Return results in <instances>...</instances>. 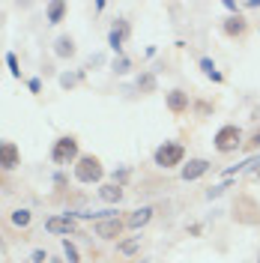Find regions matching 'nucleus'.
Here are the masks:
<instances>
[{"label":"nucleus","instance_id":"9","mask_svg":"<svg viewBox=\"0 0 260 263\" xmlns=\"http://www.w3.org/2000/svg\"><path fill=\"white\" fill-rule=\"evenodd\" d=\"M150 218H153V210L144 206V210H135V213L129 215V221H126V224H129V228H144Z\"/></svg>","mask_w":260,"mask_h":263},{"label":"nucleus","instance_id":"14","mask_svg":"<svg viewBox=\"0 0 260 263\" xmlns=\"http://www.w3.org/2000/svg\"><path fill=\"white\" fill-rule=\"evenodd\" d=\"M225 30H228L230 36H239V33L245 30V21H243L239 15H236V18H230V21H225Z\"/></svg>","mask_w":260,"mask_h":263},{"label":"nucleus","instance_id":"19","mask_svg":"<svg viewBox=\"0 0 260 263\" xmlns=\"http://www.w3.org/2000/svg\"><path fill=\"white\" fill-rule=\"evenodd\" d=\"M203 69H207V75H210L212 81H221V75H218V72H215V66H212L210 60H203Z\"/></svg>","mask_w":260,"mask_h":263},{"label":"nucleus","instance_id":"15","mask_svg":"<svg viewBox=\"0 0 260 263\" xmlns=\"http://www.w3.org/2000/svg\"><path fill=\"white\" fill-rule=\"evenodd\" d=\"M102 197L105 200H120L123 197V189L120 185H102Z\"/></svg>","mask_w":260,"mask_h":263},{"label":"nucleus","instance_id":"17","mask_svg":"<svg viewBox=\"0 0 260 263\" xmlns=\"http://www.w3.org/2000/svg\"><path fill=\"white\" fill-rule=\"evenodd\" d=\"M63 251H66V257H69V263H78V251H75V246L69 239L63 242Z\"/></svg>","mask_w":260,"mask_h":263},{"label":"nucleus","instance_id":"2","mask_svg":"<svg viewBox=\"0 0 260 263\" xmlns=\"http://www.w3.org/2000/svg\"><path fill=\"white\" fill-rule=\"evenodd\" d=\"M243 144V132L236 129V126H225V129H218L215 135V147L221 149V153H230V149H236Z\"/></svg>","mask_w":260,"mask_h":263},{"label":"nucleus","instance_id":"3","mask_svg":"<svg viewBox=\"0 0 260 263\" xmlns=\"http://www.w3.org/2000/svg\"><path fill=\"white\" fill-rule=\"evenodd\" d=\"M182 162V147L179 144H162V147L156 149V164H162V167H174V164Z\"/></svg>","mask_w":260,"mask_h":263},{"label":"nucleus","instance_id":"16","mask_svg":"<svg viewBox=\"0 0 260 263\" xmlns=\"http://www.w3.org/2000/svg\"><path fill=\"white\" fill-rule=\"evenodd\" d=\"M12 221H15L18 228H24V224L30 221V213H27V210H18V213H12Z\"/></svg>","mask_w":260,"mask_h":263},{"label":"nucleus","instance_id":"4","mask_svg":"<svg viewBox=\"0 0 260 263\" xmlns=\"http://www.w3.org/2000/svg\"><path fill=\"white\" fill-rule=\"evenodd\" d=\"M75 156H78V144H75L72 138H60V141L54 144V162H57V164L72 162Z\"/></svg>","mask_w":260,"mask_h":263},{"label":"nucleus","instance_id":"5","mask_svg":"<svg viewBox=\"0 0 260 263\" xmlns=\"http://www.w3.org/2000/svg\"><path fill=\"white\" fill-rule=\"evenodd\" d=\"M120 230H123V221H120V218H102V221L96 224V233L99 236H105V239L120 236Z\"/></svg>","mask_w":260,"mask_h":263},{"label":"nucleus","instance_id":"8","mask_svg":"<svg viewBox=\"0 0 260 263\" xmlns=\"http://www.w3.org/2000/svg\"><path fill=\"white\" fill-rule=\"evenodd\" d=\"M45 228L51 230V233H75V221L66 215V218H48V224Z\"/></svg>","mask_w":260,"mask_h":263},{"label":"nucleus","instance_id":"7","mask_svg":"<svg viewBox=\"0 0 260 263\" xmlns=\"http://www.w3.org/2000/svg\"><path fill=\"white\" fill-rule=\"evenodd\" d=\"M0 164H3V167H15L18 164V147L15 144H9V141L0 144Z\"/></svg>","mask_w":260,"mask_h":263},{"label":"nucleus","instance_id":"1","mask_svg":"<svg viewBox=\"0 0 260 263\" xmlns=\"http://www.w3.org/2000/svg\"><path fill=\"white\" fill-rule=\"evenodd\" d=\"M75 177H78L81 182L102 180V164H99V159H93V156H84V159H78V164H75Z\"/></svg>","mask_w":260,"mask_h":263},{"label":"nucleus","instance_id":"18","mask_svg":"<svg viewBox=\"0 0 260 263\" xmlns=\"http://www.w3.org/2000/svg\"><path fill=\"white\" fill-rule=\"evenodd\" d=\"M138 246H141V239H129V242H123V246H120V251H123V254H135Z\"/></svg>","mask_w":260,"mask_h":263},{"label":"nucleus","instance_id":"10","mask_svg":"<svg viewBox=\"0 0 260 263\" xmlns=\"http://www.w3.org/2000/svg\"><path fill=\"white\" fill-rule=\"evenodd\" d=\"M126 33H129V24H126V21H120L114 30H111V45H114V51H120L123 39H126Z\"/></svg>","mask_w":260,"mask_h":263},{"label":"nucleus","instance_id":"13","mask_svg":"<svg viewBox=\"0 0 260 263\" xmlns=\"http://www.w3.org/2000/svg\"><path fill=\"white\" fill-rule=\"evenodd\" d=\"M57 54H60V57H72V54H75V45H72V39H69V36H63V39H57Z\"/></svg>","mask_w":260,"mask_h":263},{"label":"nucleus","instance_id":"12","mask_svg":"<svg viewBox=\"0 0 260 263\" xmlns=\"http://www.w3.org/2000/svg\"><path fill=\"white\" fill-rule=\"evenodd\" d=\"M63 12H66V3H60V0L48 3V21H51V24H57V21L63 18Z\"/></svg>","mask_w":260,"mask_h":263},{"label":"nucleus","instance_id":"6","mask_svg":"<svg viewBox=\"0 0 260 263\" xmlns=\"http://www.w3.org/2000/svg\"><path fill=\"white\" fill-rule=\"evenodd\" d=\"M210 171V162H203V159H195V162H189L185 167H182V180H197V177H203Z\"/></svg>","mask_w":260,"mask_h":263},{"label":"nucleus","instance_id":"20","mask_svg":"<svg viewBox=\"0 0 260 263\" xmlns=\"http://www.w3.org/2000/svg\"><path fill=\"white\" fill-rule=\"evenodd\" d=\"M6 63H9V69H12V72H15V75H18V63H15V57H12V54L6 57Z\"/></svg>","mask_w":260,"mask_h":263},{"label":"nucleus","instance_id":"11","mask_svg":"<svg viewBox=\"0 0 260 263\" xmlns=\"http://www.w3.org/2000/svg\"><path fill=\"white\" fill-rule=\"evenodd\" d=\"M168 105H171V111H182V108L189 105V99H185V93H179V90H174V93L168 96Z\"/></svg>","mask_w":260,"mask_h":263}]
</instances>
